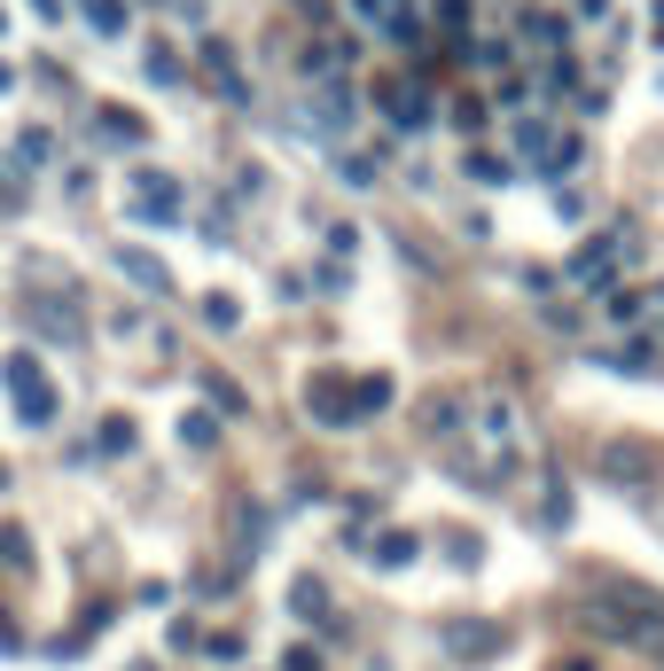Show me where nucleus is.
I'll return each mask as SVG.
<instances>
[{
    "instance_id": "nucleus-7",
    "label": "nucleus",
    "mask_w": 664,
    "mask_h": 671,
    "mask_svg": "<svg viewBox=\"0 0 664 671\" xmlns=\"http://www.w3.org/2000/svg\"><path fill=\"white\" fill-rule=\"evenodd\" d=\"M602 469H610L618 484H649V476H656V453H649V446H625V438H618V446H602Z\"/></svg>"
},
{
    "instance_id": "nucleus-17",
    "label": "nucleus",
    "mask_w": 664,
    "mask_h": 671,
    "mask_svg": "<svg viewBox=\"0 0 664 671\" xmlns=\"http://www.w3.org/2000/svg\"><path fill=\"white\" fill-rule=\"evenodd\" d=\"M352 398H360V414H383V406H391V375H360Z\"/></svg>"
},
{
    "instance_id": "nucleus-15",
    "label": "nucleus",
    "mask_w": 664,
    "mask_h": 671,
    "mask_svg": "<svg viewBox=\"0 0 664 671\" xmlns=\"http://www.w3.org/2000/svg\"><path fill=\"white\" fill-rule=\"evenodd\" d=\"M102 133H110V141H126V148H133V141H149V125H141L133 110H102Z\"/></svg>"
},
{
    "instance_id": "nucleus-19",
    "label": "nucleus",
    "mask_w": 664,
    "mask_h": 671,
    "mask_svg": "<svg viewBox=\"0 0 664 671\" xmlns=\"http://www.w3.org/2000/svg\"><path fill=\"white\" fill-rule=\"evenodd\" d=\"M602 312H610L618 328H633V320H641V297H633V289H602Z\"/></svg>"
},
{
    "instance_id": "nucleus-23",
    "label": "nucleus",
    "mask_w": 664,
    "mask_h": 671,
    "mask_svg": "<svg viewBox=\"0 0 664 671\" xmlns=\"http://www.w3.org/2000/svg\"><path fill=\"white\" fill-rule=\"evenodd\" d=\"M0 211H24V173L17 164H0Z\"/></svg>"
},
{
    "instance_id": "nucleus-3",
    "label": "nucleus",
    "mask_w": 664,
    "mask_h": 671,
    "mask_svg": "<svg viewBox=\"0 0 664 671\" xmlns=\"http://www.w3.org/2000/svg\"><path fill=\"white\" fill-rule=\"evenodd\" d=\"M133 219H149V227H181V219H188L181 180L156 173V164H141V173H133Z\"/></svg>"
},
{
    "instance_id": "nucleus-16",
    "label": "nucleus",
    "mask_w": 664,
    "mask_h": 671,
    "mask_svg": "<svg viewBox=\"0 0 664 671\" xmlns=\"http://www.w3.org/2000/svg\"><path fill=\"white\" fill-rule=\"evenodd\" d=\"M204 328H211V336H235V328H242L235 297H204Z\"/></svg>"
},
{
    "instance_id": "nucleus-21",
    "label": "nucleus",
    "mask_w": 664,
    "mask_h": 671,
    "mask_svg": "<svg viewBox=\"0 0 664 671\" xmlns=\"http://www.w3.org/2000/svg\"><path fill=\"white\" fill-rule=\"evenodd\" d=\"M17 156H24V164H47V156H55V133H40V125L17 133Z\"/></svg>"
},
{
    "instance_id": "nucleus-18",
    "label": "nucleus",
    "mask_w": 664,
    "mask_h": 671,
    "mask_svg": "<svg viewBox=\"0 0 664 671\" xmlns=\"http://www.w3.org/2000/svg\"><path fill=\"white\" fill-rule=\"evenodd\" d=\"M469 63H477V70H509V63H516V47H509V40H477V47H469Z\"/></svg>"
},
{
    "instance_id": "nucleus-12",
    "label": "nucleus",
    "mask_w": 664,
    "mask_h": 671,
    "mask_svg": "<svg viewBox=\"0 0 664 671\" xmlns=\"http://www.w3.org/2000/svg\"><path fill=\"white\" fill-rule=\"evenodd\" d=\"M0 562H9V578H32V539L9 524V531H0Z\"/></svg>"
},
{
    "instance_id": "nucleus-20",
    "label": "nucleus",
    "mask_w": 664,
    "mask_h": 671,
    "mask_svg": "<svg viewBox=\"0 0 664 671\" xmlns=\"http://www.w3.org/2000/svg\"><path fill=\"white\" fill-rule=\"evenodd\" d=\"M102 453H133V414H110L102 422Z\"/></svg>"
},
{
    "instance_id": "nucleus-6",
    "label": "nucleus",
    "mask_w": 664,
    "mask_h": 671,
    "mask_svg": "<svg viewBox=\"0 0 664 671\" xmlns=\"http://www.w3.org/2000/svg\"><path fill=\"white\" fill-rule=\"evenodd\" d=\"M118 274H126V282H141L149 297H173V274H164L149 250H133V242H118Z\"/></svg>"
},
{
    "instance_id": "nucleus-5",
    "label": "nucleus",
    "mask_w": 664,
    "mask_h": 671,
    "mask_svg": "<svg viewBox=\"0 0 664 671\" xmlns=\"http://www.w3.org/2000/svg\"><path fill=\"white\" fill-rule=\"evenodd\" d=\"M305 406L320 414V430H360V398H352V383H345L337 367H313V383H305Z\"/></svg>"
},
{
    "instance_id": "nucleus-4",
    "label": "nucleus",
    "mask_w": 664,
    "mask_h": 671,
    "mask_svg": "<svg viewBox=\"0 0 664 671\" xmlns=\"http://www.w3.org/2000/svg\"><path fill=\"white\" fill-rule=\"evenodd\" d=\"M438 648H446L454 663H485V656L509 648V632H501V617H446V625H438Z\"/></svg>"
},
{
    "instance_id": "nucleus-1",
    "label": "nucleus",
    "mask_w": 664,
    "mask_h": 671,
    "mask_svg": "<svg viewBox=\"0 0 664 671\" xmlns=\"http://www.w3.org/2000/svg\"><path fill=\"white\" fill-rule=\"evenodd\" d=\"M0 383H9V398H17V414H24V422L40 430V422H55V383L40 375V360L32 352H9V360H0Z\"/></svg>"
},
{
    "instance_id": "nucleus-27",
    "label": "nucleus",
    "mask_w": 664,
    "mask_h": 671,
    "mask_svg": "<svg viewBox=\"0 0 664 671\" xmlns=\"http://www.w3.org/2000/svg\"><path fill=\"white\" fill-rule=\"evenodd\" d=\"M345 188H375V156H345Z\"/></svg>"
},
{
    "instance_id": "nucleus-22",
    "label": "nucleus",
    "mask_w": 664,
    "mask_h": 671,
    "mask_svg": "<svg viewBox=\"0 0 664 671\" xmlns=\"http://www.w3.org/2000/svg\"><path fill=\"white\" fill-rule=\"evenodd\" d=\"M149 78H156V87H181V63H173V47H149Z\"/></svg>"
},
{
    "instance_id": "nucleus-26",
    "label": "nucleus",
    "mask_w": 664,
    "mask_h": 671,
    "mask_svg": "<svg viewBox=\"0 0 664 671\" xmlns=\"http://www.w3.org/2000/svg\"><path fill=\"white\" fill-rule=\"evenodd\" d=\"M328 250H337V258H352V250H360V227H345V219H328Z\"/></svg>"
},
{
    "instance_id": "nucleus-14",
    "label": "nucleus",
    "mask_w": 664,
    "mask_h": 671,
    "mask_svg": "<svg viewBox=\"0 0 664 671\" xmlns=\"http://www.w3.org/2000/svg\"><path fill=\"white\" fill-rule=\"evenodd\" d=\"M181 446L211 453V446H219V422H211V414H181Z\"/></svg>"
},
{
    "instance_id": "nucleus-10",
    "label": "nucleus",
    "mask_w": 664,
    "mask_h": 671,
    "mask_svg": "<svg viewBox=\"0 0 664 671\" xmlns=\"http://www.w3.org/2000/svg\"><path fill=\"white\" fill-rule=\"evenodd\" d=\"M469 180H477V188H509V180H516V156L477 148V156H469Z\"/></svg>"
},
{
    "instance_id": "nucleus-32",
    "label": "nucleus",
    "mask_w": 664,
    "mask_h": 671,
    "mask_svg": "<svg viewBox=\"0 0 664 671\" xmlns=\"http://www.w3.org/2000/svg\"><path fill=\"white\" fill-rule=\"evenodd\" d=\"M656 40H664V0H656Z\"/></svg>"
},
{
    "instance_id": "nucleus-28",
    "label": "nucleus",
    "mask_w": 664,
    "mask_h": 671,
    "mask_svg": "<svg viewBox=\"0 0 664 671\" xmlns=\"http://www.w3.org/2000/svg\"><path fill=\"white\" fill-rule=\"evenodd\" d=\"M454 422H461V398H431V430L454 438Z\"/></svg>"
},
{
    "instance_id": "nucleus-31",
    "label": "nucleus",
    "mask_w": 664,
    "mask_h": 671,
    "mask_svg": "<svg viewBox=\"0 0 664 671\" xmlns=\"http://www.w3.org/2000/svg\"><path fill=\"white\" fill-rule=\"evenodd\" d=\"M555 671H595V663H587V656H570V663H555Z\"/></svg>"
},
{
    "instance_id": "nucleus-9",
    "label": "nucleus",
    "mask_w": 664,
    "mask_h": 671,
    "mask_svg": "<svg viewBox=\"0 0 664 671\" xmlns=\"http://www.w3.org/2000/svg\"><path fill=\"white\" fill-rule=\"evenodd\" d=\"M78 9H87V24H95L102 40H126V24H133L126 0H78Z\"/></svg>"
},
{
    "instance_id": "nucleus-29",
    "label": "nucleus",
    "mask_w": 664,
    "mask_h": 671,
    "mask_svg": "<svg viewBox=\"0 0 664 671\" xmlns=\"http://www.w3.org/2000/svg\"><path fill=\"white\" fill-rule=\"evenodd\" d=\"M282 671H320V656H313V648H290V656H282Z\"/></svg>"
},
{
    "instance_id": "nucleus-25",
    "label": "nucleus",
    "mask_w": 664,
    "mask_h": 671,
    "mask_svg": "<svg viewBox=\"0 0 664 671\" xmlns=\"http://www.w3.org/2000/svg\"><path fill=\"white\" fill-rule=\"evenodd\" d=\"M204 391H211V398H219V406H227V414H242V406H251V398H242V391H235V383H227V375H204Z\"/></svg>"
},
{
    "instance_id": "nucleus-30",
    "label": "nucleus",
    "mask_w": 664,
    "mask_h": 671,
    "mask_svg": "<svg viewBox=\"0 0 664 671\" xmlns=\"http://www.w3.org/2000/svg\"><path fill=\"white\" fill-rule=\"evenodd\" d=\"M578 16H587V24H602V16H610V0H578Z\"/></svg>"
},
{
    "instance_id": "nucleus-2",
    "label": "nucleus",
    "mask_w": 664,
    "mask_h": 671,
    "mask_svg": "<svg viewBox=\"0 0 664 671\" xmlns=\"http://www.w3.org/2000/svg\"><path fill=\"white\" fill-rule=\"evenodd\" d=\"M368 102H375V110H391V125H399V133H423V125H431V87H423V78L383 70L375 87H368Z\"/></svg>"
},
{
    "instance_id": "nucleus-24",
    "label": "nucleus",
    "mask_w": 664,
    "mask_h": 671,
    "mask_svg": "<svg viewBox=\"0 0 664 671\" xmlns=\"http://www.w3.org/2000/svg\"><path fill=\"white\" fill-rule=\"evenodd\" d=\"M290 602L313 617V609H328V585H320V578H297V594H290Z\"/></svg>"
},
{
    "instance_id": "nucleus-13",
    "label": "nucleus",
    "mask_w": 664,
    "mask_h": 671,
    "mask_svg": "<svg viewBox=\"0 0 664 671\" xmlns=\"http://www.w3.org/2000/svg\"><path fill=\"white\" fill-rule=\"evenodd\" d=\"M438 547H446L454 570H477V562H485V554H477V531H438Z\"/></svg>"
},
{
    "instance_id": "nucleus-8",
    "label": "nucleus",
    "mask_w": 664,
    "mask_h": 671,
    "mask_svg": "<svg viewBox=\"0 0 664 671\" xmlns=\"http://www.w3.org/2000/svg\"><path fill=\"white\" fill-rule=\"evenodd\" d=\"M414 554H423V539H414V531H383V539H375V554H368V562H375V570H406V562H414Z\"/></svg>"
},
{
    "instance_id": "nucleus-11",
    "label": "nucleus",
    "mask_w": 664,
    "mask_h": 671,
    "mask_svg": "<svg viewBox=\"0 0 664 671\" xmlns=\"http://www.w3.org/2000/svg\"><path fill=\"white\" fill-rule=\"evenodd\" d=\"M524 40H532V47H563V40H570V24H563V16H547V9H532V16H524Z\"/></svg>"
}]
</instances>
